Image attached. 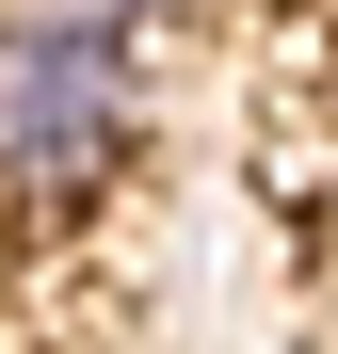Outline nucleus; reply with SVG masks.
<instances>
[{
	"label": "nucleus",
	"instance_id": "obj_1",
	"mask_svg": "<svg viewBox=\"0 0 338 354\" xmlns=\"http://www.w3.org/2000/svg\"><path fill=\"white\" fill-rule=\"evenodd\" d=\"M145 129V65H129V17H0V194H97L113 145Z\"/></svg>",
	"mask_w": 338,
	"mask_h": 354
},
{
	"label": "nucleus",
	"instance_id": "obj_2",
	"mask_svg": "<svg viewBox=\"0 0 338 354\" xmlns=\"http://www.w3.org/2000/svg\"><path fill=\"white\" fill-rule=\"evenodd\" d=\"M65 17H145V0H65Z\"/></svg>",
	"mask_w": 338,
	"mask_h": 354
}]
</instances>
